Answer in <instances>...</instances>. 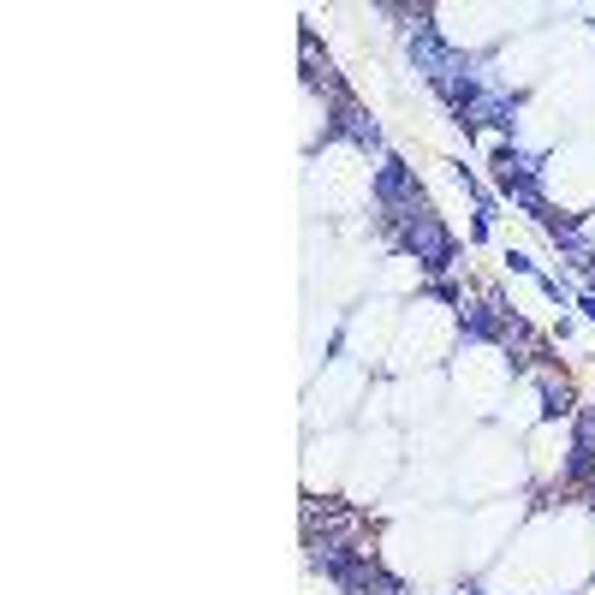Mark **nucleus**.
I'll return each mask as SVG.
<instances>
[{
  "mask_svg": "<svg viewBox=\"0 0 595 595\" xmlns=\"http://www.w3.org/2000/svg\"><path fill=\"white\" fill-rule=\"evenodd\" d=\"M518 108H524V101L512 96V90H482V101L477 108H470V119L465 126H495V131H518Z\"/></svg>",
  "mask_w": 595,
  "mask_h": 595,
  "instance_id": "4",
  "label": "nucleus"
},
{
  "mask_svg": "<svg viewBox=\"0 0 595 595\" xmlns=\"http://www.w3.org/2000/svg\"><path fill=\"white\" fill-rule=\"evenodd\" d=\"M506 269H512V274H536V262H530L524 250H506Z\"/></svg>",
  "mask_w": 595,
  "mask_h": 595,
  "instance_id": "6",
  "label": "nucleus"
},
{
  "mask_svg": "<svg viewBox=\"0 0 595 595\" xmlns=\"http://www.w3.org/2000/svg\"><path fill=\"white\" fill-rule=\"evenodd\" d=\"M578 310H583V316L595 322V292H578Z\"/></svg>",
  "mask_w": 595,
  "mask_h": 595,
  "instance_id": "7",
  "label": "nucleus"
},
{
  "mask_svg": "<svg viewBox=\"0 0 595 595\" xmlns=\"http://www.w3.org/2000/svg\"><path fill=\"white\" fill-rule=\"evenodd\" d=\"M566 411H571V387L542 375V417H566Z\"/></svg>",
  "mask_w": 595,
  "mask_h": 595,
  "instance_id": "5",
  "label": "nucleus"
},
{
  "mask_svg": "<svg viewBox=\"0 0 595 595\" xmlns=\"http://www.w3.org/2000/svg\"><path fill=\"white\" fill-rule=\"evenodd\" d=\"M375 209L387 214V227H399V221H405V214H417V209H429L417 173L405 167L399 156H382V167H375Z\"/></svg>",
  "mask_w": 595,
  "mask_h": 595,
  "instance_id": "2",
  "label": "nucleus"
},
{
  "mask_svg": "<svg viewBox=\"0 0 595 595\" xmlns=\"http://www.w3.org/2000/svg\"><path fill=\"white\" fill-rule=\"evenodd\" d=\"M465 595H482V590H465Z\"/></svg>",
  "mask_w": 595,
  "mask_h": 595,
  "instance_id": "8",
  "label": "nucleus"
},
{
  "mask_svg": "<svg viewBox=\"0 0 595 595\" xmlns=\"http://www.w3.org/2000/svg\"><path fill=\"white\" fill-rule=\"evenodd\" d=\"M327 137H352L357 149H382V126H375V119H369L352 96L327 108Z\"/></svg>",
  "mask_w": 595,
  "mask_h": 595,
  "instance_id": "3",
  "label": "nucleus"
},
{
  "mask_svg": "<svg viewBox=\"0 0 595 595\" xmlns=\"http://www.w3.org/2000/svg\"><path fill=\"white\" fill-rule=\"evenodd\" d=\"M393 244H399L405 256H417V269H423V274H435V280H440L447 269H453V250H458V244H453V232L440 227V214H435V209L405 214V221L393 227Z\"/></svg>",
  "mask_w": 595,
  "mask_h": 595,
  "instance_id": "1",
  "label": "nucleus"
}]
</instances>
